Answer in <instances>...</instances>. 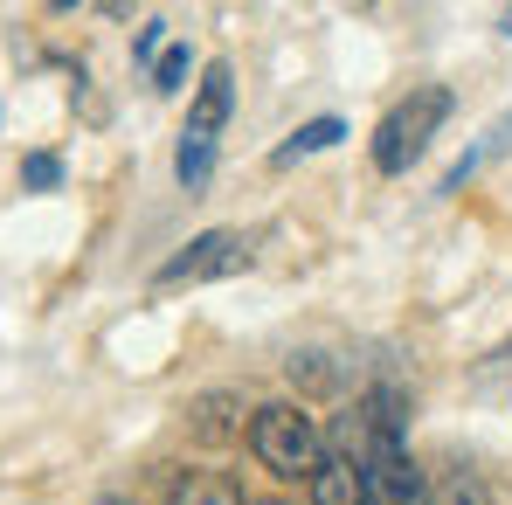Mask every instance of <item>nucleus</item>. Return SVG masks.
<instances>
[{
  "label": "nucleus",
  "instance_id": "1",
  "mask_svg": "<svg viewBox=\"0 0 512 505\" xmlns=\"http://www.w3.org/2000/svg\"><path fill=\"white\" fill-rule=\"evenodd\" d=\"M243 436H250V457L270 478H284V485H305L326 464V429H319V416L305 402H263V409H250Z\"/></svg>",
  "mask_w": 512,
  "mask_h": 505
},
{
  "label": "nucleus",
  "instance_id": "2",
  "mask_svg": "<svg viewBox=\"0 0 512 505\" xmlns=\"http://www.w3.org/2000/svg\"><path fill=\"white\" fill-rule=\"evenodd\" d=\"M450 104H457V97H450L443 84L409 90V97H402V104H395V111L381 118V132H374V173H388V180H395V173L416 167V160L429 153V139L443 132Z\"/></svg>",
  "mask_w": 512,
  "mask_h": 505
},
{
  "label": "nucleus",
  "instance_id": "3",
  "mask_svg": "<svg viewBox=\"0 0 512 505\" xmlns=\"http://www.w3.org/2000/svg\"><path fill=\"white\" fill-rule=\"evenodd\" d=\"M243 263H250V243H243L236 229H201L180 256H167V263L153 270V284H160V291H180V284H215V277H236Z\"/></svg>",
  "mask_w": 512,
  "mask_h": 505
},
{
  "label": "nucleus",
  "instance_id": "4",
  "mask_svg": "<svg viewBox=\"0 0 512 505\" xmlns=\"http://www.w3.org/2000/svg\"><path fill=\"white\" fill-rule=\"evenodd\" d=\"M229 111H236V70L229 63H208L201 84H194V104H187V139H208L215 146V132L229 125Z\"/></svg>",
  "mask_w": 512,
  "mask_h": 505
},
{
  "label": "nucleus",
  "instance_id": "5",
  "mask_svg": "<svg viewBox=\"0 0 512 505\" xmlns=\"http://www.w3.org/2000/svg\"><path fill=\"white\" fill-rule=\"evenodd\" d=\"M305 485H312V505H367L360 464H353V457H333V450H326V464H319Z\"/></svg>",
  "mask_w": 512,
  "mask_h": 505
},
{
  "label": "nucleus",
  "instance_id": "6",
  "mask_svg": "<svg viewBox=\"0 0 512 505\" xmlns=\"http://www.w3.org/2000/svg\"><path fill=\"white\" fill-rule=\"evenodd\" d=\"M167 505H250V492L229 471H187V478H173Z\"/></svg>",
  "mask_w": 512,
  "mask_h": 505
},
{
  "label": "nucleus",
  "instance_id": "7",
  "mask_svg": "<svg viewBox=\"0 0 512 505\" xmlns=\"http://www.w3.org/2000/svg\"><path fill=\"white\" fill-rule=\"evenodd\" d=\"M499 153H512V111H506V118H492V132H485V139H478V146H471V153H464L457 167L443 173V194H457L464 180H478V173L492 167Z\"/></svg>",
  "mask_w": 512,
  "mask_h": 505
},
{
  "label": "nucleus",
  "instance_id": "8",
  "mask_svg": "<svg viewBox=\"0 0 512 505\" xmlns=\"http://www.w3.org/2000/svg\"><path fill=\"white\" fill-rule=\"evenodd\" d=\"M340 139H346L340 118H312V125H298V132H291V139L270 153V167H298V160H312V153H333Z\"/></svg>",
  "mask_w": 512,
  "mask_h": 505
},
{
  "label": "nucleus",
  "instance_id": "9",
  "mask_svg": "<svg viewBox=\"0 0 512 505\" xmlns=\"http://www.w3.org/2000/svg\"><path fill=\"white\" fill-rule=\"evenodd\" d=\"M208 173H215V146H208V139H187V132H180V153H173V180H180V187H201Z\"/></svg>",
  "mask_w": 512,
  "mask_h": 505
},
{
  "label": "nucleus",
  "instance_id": "10",
  "mask_svg": "<svg viewBox=\"0 0 512 505\" xmlns=\"http://www.w3.org/2000/svg\"><path fill=\"white\" fill-rule=\"evenodd\" d=\"M187 70H194V56H187V42H173V49H160V63H153V90H187Z\"/></svg>",
  "mask_w": 512,
  "mask_h": 505
},
{
  "label": "nucleus",
  "instance_id": "11",
  "mask_svg": "<svg viewBox=\"0 0 512 505\" xmlns=\"http://www.w3.org/2000/svg\"><path fill=\"white\" fill-rule=\"evenodd\" d=\"M21 180H28V187H56V180H63V160H56V153H28V160H21Z\"/></svg>",
  "mask_w": 512,
  "mask_h": 505
},
{
  "label": "nucleus",
  "instance_id": "12",
  "mask_svg": "<svg viewBox=\"0 0 512 505\" xmlns=\"http://www.w3.org/2000/svg\"><path fill=\"white\" fill-rule=\"evenodd\" d=\"M160 49H167V21H146L139 42H132V56H139V63H160Z\"/></svg>",
  "mask_w": 512,
  "mask_h": 505
},
{
  "label": "nucleus",
  "instance_id": "13",
  "mask_svg": "<svg viewBox=\"0 0 512 505\" xmlns=\"http://www.w3.org/2000/svg\"><path fill=\"white\" fill-rule=\"evenodd\" d=\"M499 35H512V7H506V14H499Z\"/></svg>",
  "mask_w": 512,
  "mask_h": 505
},
{
  "label": "nucleus",
  "instance_id": "14",
  "mask_svg": "<svg viewBox=\"0 0 512 505\" xmlns=\"http://www.w3.org/2000/svg\"><path fill=\"white\" fill-rule=\"evenodd\" d=\"M97 505H125V499H97Z\"/></svg>",
  "mask_w": 512,
  "mask_h": 505
},
{
  "label": "nucleus",
  "instance_id": "15",
  "mask_svg": "<svg viewBox=\"0 0 512 505\" xmlns=\"http://www.w3.org/2000/svg\"><path fill=\"white\" fill-rule=\"evenodd\" d=\"M506 367H512V346H506Z\"/></svg>",
  "mask_w": 512,
  "mask_h": 505
}]
</instances>
